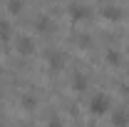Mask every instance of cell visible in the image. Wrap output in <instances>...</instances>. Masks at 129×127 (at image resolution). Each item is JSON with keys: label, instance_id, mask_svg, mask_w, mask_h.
<instances>
[{"label": "cell", "instance_id": "6da1fadb", "mask_svg": "<svg viewBox=\"0 0 129 127\" xmlns=\"http://www.w3.org/2000/svg\"><path fill=\"white\" fill-rule=\"evenodd\" d=\"M89 110H92V115H104L109 110V97L107 95H94L92 102H89Z\"/></svg>", "mask_w": 129, "mask_h": 127}, {"label": "cell", "instance_id": "7a4b0ae2", "mask_svg": "<svg viewBox=\"0 0 129 127\" xmlns=\"http://www.w3.org/2000/svg\"><path fill=\"white\" fill-rule=\"evenodd\" d=\"M70 15L75 17V20H87V17L92 15V10H89L87 5H80V3H72V5H70Z\"/></svg>", "mask_w": 129, "mask_h": 127}, {"label": "cell", "instance_id": "3957f363", "mask_svg": "<svg viewBox=\"0 0 129 127\" xmlns=\"http://www.w3.org/2000/svg\"><path fill=\"white\" fill-rule=\"evenodd\" d=\"M17 50H20L22 55H30L32 50H35V43H32L30 37H20V40H17Z\"/></svg>", "mask_w": 129, "mask_h": 127}, {"label": "cell", "instance_id": "277c9868", "mask_svg": "<svg viewBox=\"0 0 129 127\" xmlns=\"http://www.w3.org/2000/svg\"><path fill=\"white\" fill-rule=\"evenodd\" d=\"M127 122H129V115L124 110H117V112H114V117H112V125L114 127H127Z\"/></svg>", "mask_w": 129, "mask_h": 127}, {"label": "cell", "instance_id": "5b68a950", "mask_svg": "<svg viewBox=\"0 0 129 127\" xmlns=\"http://www.w3.org/2000/svg\"><path fill=\"white\" fill-rule=\"evenodd\" d=\"M102 15L107 17V20H122V10L119 8H104Z\"/></svg>", "mask_w": 129, "mask_h": 127}, {"label": "cell", "instance_id": "8992f818", "mask_svg": "<svg viewBox=\"0 0 129 127\" xmlns=\"http://www.w3.org/2000/svg\"><path fill=\"white\" fill-rule=\"evenodd\" d=\"M10 37V23L0 20V40H8Z\"/></svg>", "mask_w": 129, "mask_h": 127}, {"label": "cell", "instance_id": "52a82bcc", "mask_svg": "<svg viewBox=\"0 0 129 127\" xmlns=\"http://www.w3.org/2000/svg\"><path fill=\"white\" fill-rule=\"evenodd\" d=\"M47 60H50L52 65H55V67H60V65L64 62L62 57H60V52H55V50H52V52H47Z\"/></svg>", "mask_w": 129, "mask_h": 127}, {"label": "cell", "instance_id": "ba28073f", "mask_svg": "<svg viewBox=\"0 0 129 127\" xmlns=\"http://www.w3.org/2000/svg\"><path fill=\"white\" fill-rule=\"evenodd\" d=\"M37 28H40V30H52L55 25H52L50 20H40V23H37Z\"/></svg>", "mask_w": 129, "mask_h": 127}, {"label": "cell", "instance_id": "9c48e42d", "mask_svg": "<svg viewBox=\"0 0 129 127\" xmlns=\"http://www.w3.org/2000/svg\"><path fill=\"white\" fill-rule=\"evenodd\" d=\"M20 8H22V3H20V0H10V10H13V13H17Z\"/></svg>", "mask_w": 129, "mask_h": 127}]
</instances>
